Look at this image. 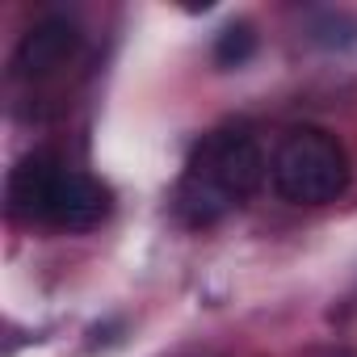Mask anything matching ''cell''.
<instances>
[{"label": "cell", "instance_id": "6da1fadb", "mask_svg": "<svg viewBox=\"0 0 357 357\" xmlns=\"http://www.w3.org/2000/svg\"><path fill=\"white\" fill-rule=\"evenodd\" d=\"M261 176H265L261 143L248 130H215L194 151V160L181 176L176 211L194 227L215 223L261 185Z\"/></svg>", "mask_w": 357, "mask_h": 357}, {"label": "cell", "instance_id": "5b68a950", "mask_svg": "<svg viewBox=\"0 0 357 357\" xmlns=\"http://www.w3.org/2000/svg\"><path fill=\"white\" fill-rule=\"evenodd\" d=\"M55 172H59V164H55V155H47V151L26 155V160L13 168V176H9V211H13L17 219L38 223L43 198H47V190H51V176H55Z\"/></svg>", "mask_w": 357, "mask_h": 357}, {"label": "cell", "instance_id": "277c9868", "mask_svg": "<svg viewBox=\"0 0 357 357\" xmlns=\"http://www.w3.org/2000/svg\"><path fill=\"white\" fill-rule=\"evenodd\" d=\"M76 47H80L76 26H72L68 17H47V22H38V26L17 43L13 72H17V76H47V72L63 68Z\"/></svg>", "mask_w": 357, "mask_h": 357}, {"label": "cell", "instance_id": "3957f363", "mask_svg": "<svg viewBox=\"0 0 357 357\" xmlns=\"http://www.w3.org/2000/svg\"><path fill=\"white\" fill-rule=\"evenodd\" d=\"M105 215H109V190L97 176L76 172V168H59L51 176L47 198H43L38 223H51L59 231H93Z\"/></svg>", "mask_w": 357, "mask_h": 357}, {"label": "cell", "instance_id": "8992f818", "mask_svg": "<svg viewBox=\"0 0 357 357\" xmlns=\"http://www.w3.org/2000/svg\"><path fill=\"white\" fill-rule=\"evenodd\" d=\"M252 51H257V34H252V26H227L223 34H219V47H215V59L223 63V68H240V63H248L252 59Z\"/></svg>", "mask_w": 357, "mask_h": 357}, {"label": "cell", "instance_id": "7a4b0ae2", "mask_svg": "<svg viewBox=\"0 0 357 357\" xmlns=\"http://www.w3.org/2000/svg\"><path fill=\"white\" fill-rule=\"evenodd\" d=\"M273 190L294 206H324L349 190V155L336 135L319 126H294L269 164Z\"/></svg>", "mask_w": 357, "mask_h": 357}]
</instances>
